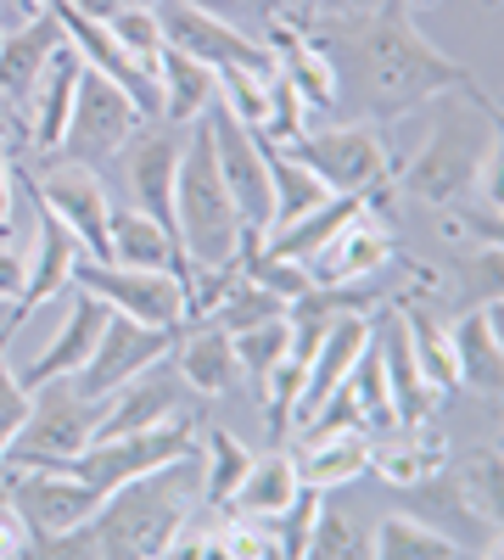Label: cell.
I'll return each instance as SVG.
<instances>
[{"label": "cell", "instance_id": "cell-1", "mask_svg": "<svg viewBox=\"0 0 504 560\" xmlns=\"http://www.w3.org/2000/svg\"><path fill=\"white\" fill-rule=\"evenodd\" d=\"M314 39L326 45L337 79H353L359 107L376 124H392L432 96H466L471 107L499 113V102L477 84V73L466 62L443 57L409 23V0H382L376 12H337L326 23L314 18Z\"/></svg>", "mask_w": 504, "mask_h": 560}, {"label": "cell", "instance_id": "cell-2", "mask_svg": "<svg viewBox=\"0 0 504 560\" xmlns=\"http://www.w3.org/2000/svg\"><path fill=\"white\" fill-rule=\"evenodd\" d=\"M202 471L197 454L168 459L146 477H129L124 488H113L102 499V510L84 527L39 544L34 555H68V560H90V555H118V560H152L168 555L174 533L191 522V504L202 499Z\"/></svg>", "mask_w": 504, "mask_h": 560}, {"label": "cell", "instance_id": "cell-3", "mask_svg": "<svg viewBox=\"0 0 504 560\" xmlns=\"http://www.w3.org/2000/svg\"><path fill=\"white\" fill-rule=\"evenodd\" d=\"M174 230H179V247H186V258L202 264V269L231 264L236 247H242V213H236V202H231V185H224V174H219L208 113L191 118V140L179 147Z\"/></svg>", "mask_w": 504, "mask_h": 560}, {"label": "cell", "instance_id": "cell-4", "mask_svg": "<svg viewBox=\"0 0 504 560\" xmlns=\"http://www.w3.org/2000/svg\"><path fill=\"white\" fill-rule=\"evenodd\" d=\"M499 118L482 113V124H471L460 107H443L432 135H426V147L415 152V163H409V197H421L432 208H454L466 191H471V179L482 168V158L499 147Z\"/></svg>", "mask_w": 504, "mask_h": 560}, {"label": "cell", "instance_id": "cell-5", "mask_svg": "<svg viewBox=\"0 0 504 560\" xmlns=\"http://www.w3.org/2000/svg\"><path fill=\"white\" fill-rule=\"evenodd\" d=\"M96 415H102V398H84L73 382H45V387H28V415L17 438L7 443V471L17 465H45V471H57L62 459H73L90 432H96Z\"/></svg>", "mask_w": 504, "mask_h": 560}, {"label": "cell", "instance_id": "cell-6", "mask_svg": "<svg viewBox=\"0 0 504 560\" xmlns=\"http://www.w3.org/2000/svg\"><path fill=\"white\" fill-rule=\"evenodd\" d=\"M303 168L326 179V191H348L382 208V191L392 179V158L371 124H342V129H303L286 147Z\"/></svg>", "mask_w": 504, "mask_h": 560}, {"label": "cell", "instance_id": "cell-7", "mask_svg": "<svg viewBox=\"0 0 504 560\" xmlns=\"http://www.w3.org/2000/svg\"><path fill=\"white\" fill-rule=\"evenodd\" d=\"M197 454V438H191V420H163V427H146V432H129V438H96L84 443L73 459H62L57 471L90 482L96 493H113L124 488L129 477H146L168 459H186Z\"/></svg>", "mask_w": 504, "mask_h": 560}, {"label": "cell", "instance_id": "cell-8", "mask_svg": "<svg viewBox=\"0 0 504 560\" xmlns=\"http://www.w3.org/2000/svg\"><path fill=\"white\" fill-rule=\"evenodd\" d=\"M73 287L102 298L113 314H129L141 325H168L179 331L186 319V280H174L163 269H129V264H107V258H79L73 264Z\"/></svg>", "mask_w": 504, "mask_h": 560}, {"label": "cell", "instance_id": "cell-9", "mask_svg": "<svg viewBox=\"0 0 504 560\" xmlns=\"http://www.w3.org/2000/svg\"><path fill=\"white\" fill-rule=\"evenodd\" d=\"M134 124H141V107H134L107 73L79 68L73 113H68V129H62V147H57V152H62L68 163L96 168V163H107L124 140L134 135Z\"/></svg>", "mask_w": 504, "mask_h": 560}, {"label": "cell", "instance_id": "cell-10", "mask_svg": "<svg viewBox=\"0 0 504 560\" xmlns=\"http://www.w3.org/2000/svg\"><path fill=\"white\" fill-rule=\"evenodd\" d=\"M7 488H12V510L34 533V549L73 533V527H84L102 510V499H107L90 482H79L68 471H45V465H17V471L7 477Z\"/></svg>", "mask_w": 504, "mask_h": 560}, {"label": "cell", "instance_id": "cell-11", "mask_svg": "<svg viewBox=\"0 0 504 560\" xmlns=\"http://www.w3.org/2000/svg\"><path fill=\"white\" fill-rule=\"evenodd\" d=\"M174 337H179V331H168V325H141V319H129V314H107L96 348H90V359L73 370L68 382H73L84 398H107V393L124 387L129 376H141L146 364L168 359Z\"/></svg>", "mask_w": 504, "mask_h": 560}, {"label": "cell", "instance_id": "cell-12", "mask_svg": "<svg viewBox=\"0 0 504 560\" xmlns=\"http://www.w3.org/2000/svg\"><path fill=\"white\" fill-rule=\"evenodd\" d=\"M157 12V28L168 45H179L186 57L208 62V68H258V73H274V51L242 23H224L213 12H197L186 0H163Z\"/></svg>", "mask_w": 504, "mask_h": 560}, {"label": "cell", "instance_id": "cell-13", "mask_svg": "<svg viewBox=\"0 0 504 560\" xmlns=\"http://www.w3.org/2000/svg\"><path fill=\"white\" fill-rule=\"evenodd\" d=\"M45 7L57 12V23H62V39L79 51V62L84 68H96V73H107L124 96L141 107V118H157L163 113V96H157V73H146L141 62H134L124 45H118V34L107 28V18H96V12H84L79 0H45Z\"/></svg>", "mask_w": 504, "mask_h": 560}, {"label": "cell", "instance_id": "cell-14", "mask_svg": "<svg viewBox=\"0 0 504 560\" xmlns=\"http://www.w3.org/2000/svg\"><path fill=\"white\" fill-rule=\"evenodd\" d=\"M392 258H398L392 224L376 213V202H364V208H359L303 269H308L314 287H353V280H376Z\"/></svg>", "mask_w": 504, "mask_h": 560}, {"label": "cell", "instance_id": "cell-15", "mask_svg": "<svg viewBox=\"0 0 504 560\" xmlns=\"http://www.w3.org/2000/svg\"><path fill=\"white\" fill-rule=\"evenodd\" d=\"M34 197V191H28ZM34 213H39V230H34V247L23 253V287H17V308H12V331L39 308V303H51L57 292H68L73 287V264L84 258V247H79V236L73 230L45 208L39 197H34Z\"/></svg>", "mask_w": 504, "mask_h": 560}, {"label": "cell", "instance_id": "cell-16", "mask_svg": "<svg viewBox=\"0 0 504 560\" xmlns=\"http://www.w3.org/2000/svg\"><path fill=\"white\" fill-rule=\"evenodd\" d=\"M409 493V510L426 522V527H437V533H448L454 544H460L466 555H499V522H488L482 510H477V499L466 493V482H460V471H432L426 482H415V488H403Z\"/></svg>", "mask_w": 504, "mask_h": 560}, {"label": "cell", "instance_id": "cell-17", "mask_svg": "<svg viewBox=\"0 0 504 560\" xmlns=\"http://www.w3.org/2000/svg\"><path fill=\"white\" fill-rule=\"evenodd\" d=\"M208 124H213V158H219V174L231 185V202L242 213V224L263 230L269 236V174H263V147L247 124H236L224 107H208Z\"/></svg>", "mask_w": 504, "mask_h": 560}, {"label": "cell", "instance_id": "cell-18", "mask_svg": "<svg viewBox=\"0 0 504 560\" xmlns=\"http://www.w3.org/2000/svg\"><path fill=\"white\" fill-rule=\"evenodd\" d=\"M23 191H34L45 208H51L73 236H79V247L90 253V258H107V219H113V202H107V185L90 174L84 163H73V168H62V174H51V179H34V174H23Z\"/></svg>", "mask_w": 504, "mask_h": 560}, {"label": "cell", "instance_id": "cell-19", "mask_svg": "<svg viewBox=\"0 0 504 560\" xmlns=\"http://www.w3.org/2000/svg\"><path fill=\"white\" fill-rule=\"evenodd\" d=\"M179 415V370H163L146 364L141 376H129L124 387H113L102 398V415H96V432H90V443L96 438H129V432H146V427H163V420Z\"/></svg>", "mask_w": 504, "mask_h": 560}, {"label": "cell", "instance_id": "cell-20", "mask_svg": "<svg viewBox=\"0 0 504 560\" xmlns=\"http://www.w3.org/2000/svg\"><path fill=\"white\" fill-rule=\"evenodd\" d=\"M371 337H376V348H382V370H387V393H392L398 432L421 427V420L437 409L443 393H432V382L421 376L415 348H409V331H403V308H387V314L371 325Z\"/></svg>", "mask_w": 504, "mask_h": 560}, {"label": "cell", "instance_id": "cell-21", "mask_svg": "<svg viewBox=\"0 0 504 560\" xmlns=\"http://www.w3.org/2000/svg\"><path fill=\"white\" fill-rule=\"evenodd\" d=\"M504 308L499 303H471L460 314V325H448L454 342V370H460V387L477 398H499L504 387V342H499Z\"/></svg>", "mask_w": 504, "mask_h": 560}, {"label": "cell", "instance_id": "cell-22", "mask_svg": "<svg viewBox=\"0 0 504 560\" xmlns=\"http://www.w3.org/2000/svg\"><path fill=\"white\" fill-rule=\"evenodd\" d=\"M57 45H62V23L51 7H39L34 18H23L12 28H0V96H7V107L34 96V84H39L45 62L57 57Z\"/></svg>", "mask_w": 504, "mask_h": 560}, {"label": "cell", "instance_id": "cell-23", "mask_svg": "<svg viewBox=\"0 0 504 560\" xmlns=\"http://www.w3.org/2000/svg\"><path fill=\"white\" fill-rule=\"evenodd\" d=\"M107 264H129V269H163L174 280H186L191 287V258L179 247L168 230L141 213V208H113L107 219Z\"/></svg>", "mask_w": 504, "mask_h": 560}, {"label": "cell", "instance_id": "cell-24", "mask_svg": "<svg viewBox=\"0 0 504 560\" xmlns=\"http://www.w3.org/2000/svg\"><path fill=\"white\" fill-rule=\"evenodd\" d=\"M364 342H371V319L353 314V308H348V314H331L326 337H319V348H314V359H308L303 398H297V420H314L319 404H326V398L348 382V370H353V359L364 353Z\"/></svg>", "mask_w": 504, "mask_h": 560}, {"label": "cell", "instance_id": "cell-25", "mask_svg": "<svg viewBox=\"0 0 504 560\" xmlns=\"http://www.w3.org/2000/svg\"><path fill=\"white\" fill-rule=\"evenodd\" d=\"M107 303L102 298H90V292H73V308H68V319H62V331L45 342V353L23 370V387H45V382H68L73 370L90 359V348H96V337H102V325H107Z\"/></svg>", "mask_w": 504, "mask_h": 560}, {"label": "cell", "instance_id": "cell-26", "mask_svg": "<svg viewBox=\"0 0 504 560\" xmlns=\"http://www.w3.org/2000/svg\"><path fill=\"white\" fill-rule=\"evenodd\" d=\"M174 370H179V382L197 387L202 398H224L236 387V348H231V331L213 319H197V331H179L174 337Z\"/></svg>", "mask_w": 504, "mask_h": 560}, {"label": "cell", "instance_id": "cell-27", "mask_svg": "<svg viewBox=\"0 0 504 560\" xmlns=\"http://www.w3.org/2000/svg\"><path fill=\"white\" fill-rule=\"evenodd\" d=\"M174 174H179V135H174V129L146 135L141 147L129 152V191H134V208L152 213L168 236L179 242V230H174Z\"/></svg>", "mask_w": 504, "mask_h": 560}, {"label": "cell", "instance_id": "cell-28", "mask_svg": "<svg viewBox=\"0 0 504 560\" xmlns=\"http://www.w3.org/2000/svg\"><path fill=\"white\" fill-rule=\"evenodd\" d=\"M292 465L303 488H342L371 471V432H303Z\"/></svg>", "mask_w": 504, "mask_h": 560}, {"label": "cell", "instance_id": "cell-29", "mask_svg": "<svg viewBox=\"0 0 504 560\" xmlns=\"http://www.w3.org/2000/svg\"><path fill=\"white\" fill-rule=\"evenodd\" d=\"M79 51L62 39L57 57L45 62L39 84H34V113H28V135L39 152H57L62 147V129H68V113H73V90H79Z\"/></svg>", "mask_w": 504, "mask_h": 560}, {"label": "cell", "instance_id": "cell-30", "mask_svg": "<svg viewBox=\"0 0 504 560\" xmlns=\"http://www.w3.org/2000/svg\"><path fill=\"white\" fill-rule=\"evenodd\" d=\"M157 96H163V113H157L163 124H191V118H202L208 102H213V68L197 62V57H186L179 45L163 39V57H157Z\"/></svg>", "mask_w": 504, "mask_h": 560}, {"label": "cell", "instance_id": "cell-31", "mask_svg": "<svg viewBox=\"0 0 504 560\" xmlns=\"http://www.w3.org/2000/svg\"><path fill=\"white\" fill-rule=\"evenodd\" d=\"M443 465H448V443L432 438V432H421V427H409V438L382 432V443H371V471L387 488H398V493L426 482L432 471H443Z\"/></svg>", "mask_w": 504, "mask_h": 560}, {"label": "cell", "instance_id": "cell-32", "mask_svg": "<svg viewBox=\"0 0 504 560\" xmlns=\"http://www.w3.org/2000/svg\"><path fill=\"white\" fill-rule=\"evenodd\" d=\"M263 147V174H269V230L292 224L297 213H308L314 202H326V179H319L314 168H303L286 147H269V140H258Z\"/></svg>", "mask_w": 504, "mask_h": 560}, {"label": "cell", "instance_id": "cell-33", "mask_svg": "<svg viewBox=\"0 0 504 560\" xmlns=\"http://www.w3.org/2000/svg\"><path fill=\"white\" fill-rule=\"evenodd\" d=\"M297 465H292V454L286 448H269L263 459H253L247 465V477H242V488H236V499H231V516H247V522H269L274 510H286L292 499H297Z\"/></svg>", "mask_w": 504, "mask_h": 560}, {"label": "cell", "instance_id": "cell-34", "mask_svg": "<svg viewBox=\"0 0 504 560\" xmlns=\"http://www.w3.org/2000/svg\"><path fill=\"white\" fill-rule=\"evenodd\" d=\"M371 555L376 560H454L466 555L448 533L426 527L421 516H387L376 533H371Z\"/></svg>", "mask_w": 504, "mask_h": 560}, {"label": "cell", "instance_id": "cell-35", "mask_svg": "<svg viewBox=\"0 0 504 560\" xmlns=\"http://www.w3.org/2000/svg\"><path fill=\"white\" fill-rule=\"evenodd\" d=\"M403 331H409V348H415V364L421 376L432 382V393H454L460 387V370H454V342H448V325L421 314V308H403Z\"/></svg>", "mask_w": 504, "mask_h": 560}, {"label": "cell", "instance_id": "cell-36", "mask_svg": "<svg viewBox=\"0 0 504 560\" xmlns=\"http://www.w3.org/2000/svg\"><path fill=\"white\" fill-rule=\"evenodd\" d=\"M348 393H353V404L364 409V427H371V438L398 432V420H392V393H387V370H382V348H376V337L364 342V353L353 359V370H348Z\"/></svg>", "mask_w": 504, "mask_h": 560}, {"label": "cell", "instance_id": "cell-37", "mask_svg": "<svg viewBox=\"0 0 504 560\" xmlns=\"http://www.w3.org/2000/svg\"><path fill=\"white\" fill-rule=\"evenodd\" d=\"M231 348H236V370H247V376H253V393H263L269 370L292 353V342H286V314H269V319L247 325V331H231Z\"/></svg>", "mask_w": 504, "mask_h": 560}, {"label": "cell", "instance_id": "cell-38", "mask_svg": "<svg viewBox=\"0 0 504 560\" xmlns=\"http://www.w3.org/2000/svg\"><path fill=\"white\" fill-rule=\"evenodd\" d=\"M269 84H274V73H258V68H213L219 107L247 129H263V118H269Z\"/></svg>", "mask_w": 504, "mask_h": 560}, {"label": "cell", "instance_id": "cell-39", "mask_svg": "<svg viewBox=\"0 0 504 560\" xmlns=\"http://www.w3.org/2000/svg\"><path fill=\"white\" fill-rule=\"evenodd\" d=\"M247 465H253V454L231 438V432H208V465H202V504H213V510H231V499H236V488H242V477H247Z\"/></svg>", "mask_w": 504, "mask_h": 560}, {"label": "cell", "instance_id": "cell-40", "mask_svg": "<svg viewBox=\"0 0 504 560\" xmlns=\"http://www.w3.org/2000/svg\"><path fill=\"white\" fill-rule=\"evenodd\" d=\"M303 376H308V359L286 353L281 364L269 370V382H263V420H269V438L281 443L292 432V420H297V398H303Z\"/></svg>", "mask_w": 504, "mask_h": 560}, {"label": "cell", "instance_id": "cell-41", "mask_svg": "<svg viewBox=\"0 0 504 560\" xmlns=\"http://www.w3.org/2000/svg\"><path fill=\"white\" fill-rule=\"evenodd\" d=\"M107 28L118 34V45L141 62L146 73H157V57H163V28H157V12L152 7H118L107 12Z\"/></svg>", "mask_w": 504, "mask_h": 560}, {"label": "cell", "instance_id": "cell-42", "mask_svg": "<svg viewBox=\"0 0 504 560\" xmlns=\"http://www.w3.org/2000/svg\"><path fill=\"white\" fill-rule=\"evenodd\" d=\"M371 555V538H364L342 510H326L319 504V516H314V533H308V555L303 560H364Z\"/></svg>", "mask_w": 504, "mask_h": 560}, {"label": "cell", "instance_id": "cell-43", "mask_svg": "<svg viewBox=\"0 0 504 560\" xmlns=\"http://www.w3.org/2000/svg\"><path fill=\"white\" fill-rule=\"evenodd\" d=\"M314 516H319V488H297V499H292L286 510H274V516L263 522V527L274 533V549H281L286 560H303V555H308Z\"/></svg>", "mask_w": 504, "mask_h": 560}, {"label": "cell", "instance_id": "cell-44", "mask_svg": "<svg viewBox=\"0 0 504 560\" xmlns=\"http://www.w3.org/2000/svg\"><path fill=\"white\" fill-rule=\"evenodd\" d=\"M7 342H12V325H0V459H7V443L17 438L23 415H28V387L23 376L7 364Z\"/></svg>", "mask_w": 504, "mask_h": 560}, {"label": "cell", "instance_id": "cell-45", "mask_svg": "<svg viewBox=\"0 0 504 560\" xmlns=\"http://www.w3.org/2000/svg\"><path fill=\"white\" fill-rule=\"evenodd\" d=\"M499 242H482V253L471 258V303H499Z\"/></svg>", "mask_w": 504, "mask_h": 560}, {"label": "cell", "instance_id": "cell-46", "mask_svg": "<svg viewBox=\"0 0 504 560\" xmlns=\"http://www.w3.org/2000/svg\"><path fill=\"white\" fill-rule=\"evenodd\" d=\"M186 7H197V12H213V18H224V23H242V12H253L258 23L263 18H274L286 7V0H186Z\"/></svg>", "mask_w": 504, "mask_h": 560}, {"label": "cell", "instance_id": "cell-47", "mask_svg": "<svg viewBox=\"0 0 504 560\" xmlns=\"http://www.w3.org/2000/svg\"><path fill=\"white\" fill-rule=\"evenodd\" d=\"M17 555H34V533L23 527V516L7 504V510H0V560H17Z\"/></svg>", "mask_w": 504, "mask_h": 560}, {"label": "cell", "instance_id": "cell-48", "mask_svg": "<svg viewBox=\"0 0 504 560\" xmlns=\"http://www.w3.org/2000/svg\"><path fill=\"white\" fill-rule=\"evenodd\" d=\"M12 174H17L12 147L0 140V236H7V242H12Z\"/></svg>", "mask_w": 504, "mask_h": 560}, {"label": "cell", "instance_id": "cell-49", "mask_svg": "<svg viewBox=\"0 0 504 560\" xmlns=\"http://www.w3.org/2000/svg\"><path fill=\"white\" fill-rule=\"evenodd\" d=\"M23 287V253H12V242H0V303H17Z\"/></svg>", "mask_w": 504, "mask_h": 560}, {"label": "cell", "instance_id": "cell-50", "mask_svg": "<svg viewBox=\"0 0 504 560\" xmlns=\"http://www.w3.org/2000/svg\"><path fill=\"white\" fill-rule=\"evenodd\" d=\"M39 7H45V0H0V12H7L12 23H23V18H34Z\"/></svg>", "mask_w": 504, "mask_h": 560}, {"label": "cell", "instance_id": "cell-51", "mask_svg": "<svg viewBox=\"0 0 504 560\" xmlns=\"http://www.w3.org/2000/svg\"><path fill=\"white\" fill-rule=\"evenodd\" d=\"M7 504H12V488H7V482H0V510H7Z\"/></svg>", "mask_w": 504, "mask_h": 560}, {"label": "cell", "instance_id": "cell-52", "mask_svg": "<svg viewBox=\"0 0 504 560\" xmlns=\"http://www.w3.org/2000/svg\"><path fill=\"white\" fill-rule=\"evenodd\" d=\"M409 7H443V0H409Z\"/></svg>", "mask_w": 504, "mask_h": 560}, {"label": "cell", "instance_id": "cell-53", "mask_svg": "<svg viewBox=\"0 0 504 560\" xmlns=\"http://www.w3.org/2000/svg\"><path fill=\"white\" fill-rule=\"evenodd\" d=\"M0 118H7V96H0Z\"/></svg>", "mask_w": 504, "mask_h": 560}]
</instances>
